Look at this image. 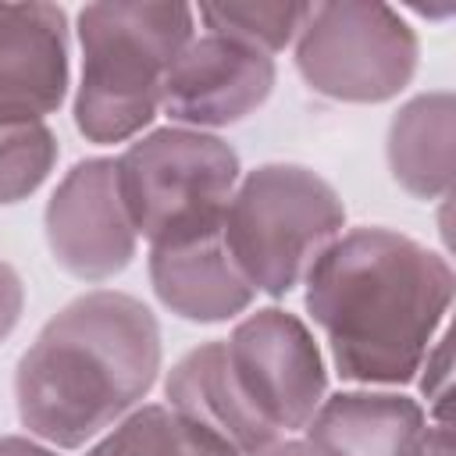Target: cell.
Returning <instances> with one entry per match:
<instances>
[{
    "instance_id": "obj_12",
    "label": "cell",
    "mask_w": 456,
    "mask_h": 456,
    "mask_svg": "<svg viewBox=\"0 0 456 456\" xmlns=\"http://www.w3.org/2000/svg\"><path fill=\"white\" fill-rule=\"evenodd\" d=\"M164 392L171 410L196 420L221 442H228L239 456H260L264 449L281 442L242 399L224 360V342H207L185 353L171 367Z\"/></svg>"
},
{
    "instance_id": "obj_18",
    "label": "cell",
    "mask_w": 456,
    "mask_h": 456,
    "mask_svg": "<svg viewBox=\"0 0 456 456\" xmlns=\"http://www.w3.org/2000/svg\"><path fill=\"white\" fill-rule=\"evenodd\" d=\"M420 392L428 399V420L431 424H449V395H452V346H449V328L438 331L431 342L420 370Z\"/></svg>"
},
{
    "instance_id": "obj_20",
    "label": "cell",
    "mask_w": 456,
    "mask_h": 456,
    "mask_svg": "<svg viewBox=\"0 0 456 456\" xmlns=\"http://www.w3.org/2000/svg\"><path fill=\"white\" fill-rule=\"evenodd\" d=\"M413 456H452V424H428Z\"/></svg>"
},
{
    "instance_id": "obj_2",
    "label": "cell",
    "mask_w": 456,
    "mask_h": 456,
    "mask_svg": "<svg viewBox=\"0 0 456 456\" xmlns=\"http://www.w3.org/2000/svg\"><path fill=\"white\" fill-rule=\"evenodd\" d=\"M160 370V328L125 292L96 289L71 299L14 370L18 417L32 438L78 449L132 413Z\"/></svg>"
},
{
    "instance_id": "obj_17",
    "label": "cell",
    "mask_w": 456,
    "mask_h": 456,
    "mask_svg": "<svg viewBox=\"0 0 456 456\" xmlns=\"http://www.w3.org/2000/svg\"><path fill=\"white\" fill-rule=\"evenodd\" d=\"M57 160V139L43 121L0 125V203L36 192Z\"/></svg>"
},
{
    "instance_id": "obj_8",
    "label": "cell",
    "mask_w": 456,
    "mask_h": 456,
    "mask_svg": "<svg viewBox=\"0 0 456 456\" xmlns=\"http://www.w3.org/2000/svg\"><path fill=\"white\" fill-rule=\"evenodd\" d=\"M274 89L271 53L221 32H192L167 68L160 110L182 128H221L253 114Z\"/></svg>"
},
{
    "instance_id": "obj_6",
    "label": "cell",
    "mask_w": 456,
    "mask_h": 456,
    "mask_svg": "<svg viewBox=\"0 0 456 456\" xmlns=\"http://www.w3.org/2000/svg\"><path fill=\"white\" fill-rule=\"evenodd\" d=\"M417 50L413 28L388 4H310L296 36V68L321 96L381 103L410 82Z\"/></svg>"
},
{
    "instance_id": "obj_19",
    "label": "cell",
    "mask_w": 456,
    "mask_h": 456,
    "mask_svg": "<svg viewBox=\"0 0 456 456\" xmlns=\"http://www.w3.org/2000/svg\"><path fill=\"white\" fill-rule=\"evenodd\" d=\"M21 306H25V285L18 271L7 260H0V342L18 328Z\"/></svg>"
},
{
    "instance_id": "obj_22",
    "label": "cell",
    "mask_w": 456,
    "mask_h": 456,
    "mask_svg": "<svg viewBox=\"0 0 456 456\" xmlns=\"http://www.w3.org/2000/svg\"><path fill=\"white\" fill-rule=\"evenodd\" d=\"M260 456H321L306 438H299V442H274L271 449H264Z\"/></svg>"
},
{
    "instance_id": "obj_5",
    "label": "cell",
    "mask_w": 456,
    "mask_h": 456,
    "mask_svg": "<svg viewBox=\"0 0 456 456\" xmlns=\"http://www.w3.org/2000/svg\"><path fill=\"white\" fill-rule=\"evenodd\" d=\"M114 167L128 221L150 249L221 235L239 185V157L224 139L182 125L157 128L135 139Z\"/></svg>"
},
{
    "instance_id": "obj_7",
    "label": "cell",
    "mask_w": 456,
    "mask_h": 456,
    "mask_svg": "<svg viewBox=\"0 0 456 456\" xmlns=\"http://www.w3.org/2000/svg\"><path fill=\"white\" fill-rule=\"evenodd\" d=\"M228 370L253 413L281 438L324 403V360L306 324L278 306L256 310L224 338Z\"/></svg>"
},
{
    "instance_id": "obj_1",
    "label": "cell",
    "mask_w": 456,
    "mask_h": 456,
    "mask_svg": "<svg viewBox=\"0 0 456 456\" xmlns=\"http://www.w3.org/2000/svg\"><path fill=\"white\" fill-rule=\"evenodd\" d=\"M306 310L346 381H413L452 306L442 253L392 228L338 235L306 271Z\"/></svg>"
},
{
    "instance_id": "obj_9",
    "label": "cell",
    "mask_w": 456,
    "mask_h": 456,
    "mask_svg": "<svg viewBox=\"0 0 456 456\" xmlns=\"http://www.w3.org/2000/svg\"><path fill=\"white\" fill-rule=\"evenodd\" d=\"M135 239L114 160L93 157L75 164L46 203V242L53 260L82 281H103L128 267Z\"/></svg>"
},
{
    "instance_id": "obj_10",
    "label": "cell",
    "mask_w": 456,
    "mask_h": 456,
    "mask_svg": "<svg viewBox=\"0 0 456 456\" xmlns=\"http://www.w3.org/2000/svg\"><path fill=\"white\" fill-rule=\"evenodd\" d=\"M68 86V25L53 4H0V125L43 121Z\"/></svg>"
},
{
    "instance_id": "obj_16",
    "label": "cell",
    "mask_w": 456,
    "mask_h": 456,
    "mask_svg": "<svg viewBox=\"0 0 456 456\" xmlns=\"http://www.w3.org/2000/svg\"><path fill=\"white\" fill-rule=\"evenodd\" d=\"M306 14L310 4H207L196 11V18L207 21L210 32L232 36L264 53L296 43Z\"/></svg>"
},
{
    "instance_id": "obj_3",
    "label": "cell",
    "mask_w": 456,
    "mask_h": 456,
    "mask_svg": "<svg viewBox=\"0 0 456 456\" xmlns=\"http://www.w3.org/2000/svg\"><path fill=\"white\" fill-rule=\"evenodd\" d=\"M196 11L185 4H86L78 11L82 78L75 125L93 142H125L160 110L171 61L189 43Z\"/></svg>"
},
{
    "instance_id": "obj_4",
    "label": "cell",
    "mask_w": 456,
    "mask_h": 456,
    "mask_svg": "<svg viewBox=\"0 0 456 456\" xmlns=\"http://www.w3.org/2000/svg\"><path fill=\"white\" fill-rule=\"evenodd\" d=\"M342 221L346 207L317 171L264 164L239 178L221 221V242L253 292L285 296L342 235Z\"/></svg>"
},
{
    "instance_id": "obj_15",
    "label": "cell",
    "mask_w": 456,
    "mask_h": 456,
    "mask_svg": "<svg viewBox=\"0 0 456 456\" xmlns=\"http://www.w3.org/2000/svg\"><path fill=\"white\" fill-rule=\"evenodd\" d=\"M86 456H239L228 442L182 417L167 403L135 406L107 428Z\"/></svg>"
},
{
    "instance_id": "obj_13",
    "label": "cell",
    "mask_w": 456,
    "mask_h": 456,
    "mask_svg": "<svg viewBox=\"0 0 456 456\" xmlns=\"http://www.w3.org/2000/svg\"><path fill=\"white\" fill-rule=\"evenodd\" d=\"M150 281L160 303L200 324L228 321L253 303V285L232 264L221 235L150 249Z\"/></svg>"
},
{
    "instance_id": "obj_11",
    "label": "cell",
    "mask_w": 456,
    "mask_h": 456,
    "mask_svg": "<svg viewBox=\"0 0 456 456\" xmlns=\"http://www.w3.org/2000/svg\"><path fill=\"white\" fill-rule=\"evenodd\" d=\"M428 424L417 399L363 388L324 395L303 431L321 456H413Z\"/></svg>"
},
{
    "instance_id": "obj_21",
    "label": "cell",
    "mask_w": 456,
    "mask_h": 456,
    "mask_svg": "<svg viewBox=\"0 0 456 456\" xmlns=\"http://www.w3.org/2000/svg\"><path fill=\"white\" fill-rule=\"evenodd\" d=\"M0 456H57V452H53V445H46L39 438L7 435V438H0Z\"/></svg>"
},
{
    "instance_id": "obj_14",
    "label": "cell",
    "mask_w": 456,
    "mask_h": 456,
    "mask_svg": "<svg viewBox=\"0 0 456 456\" xmlns=\"http://www.w3.org/2000/svg\"><path fill=\"white\" fill-rule=\"evenodd\" d=\"M388 167L395 182L420 200H438L449 192L452 93H424L395 114L388 128Z\"/></svg>"
}]
</instances>
